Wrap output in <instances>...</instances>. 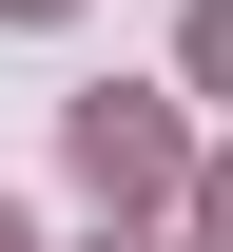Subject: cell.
Instances as JSON below:
<instances>
[{"instance_id":"cell-1","label":"cell","mask_w":233,"mask_h":252,"mask_svg":"<svg viewBox=\"0 0 233 252\" xmlns=\"http://www.w3.org/2000/svg\"><path fill=\"white\" fill-rule=\"evenodd\" d=\"M59 156H78V194H98V214L195 194V156H175V117H156V97H78V117H59Z\"/></svg>"},{"instance_id":"cell-2","label":"cell","mask_w":233,"mask_h":252,"mask_svg":"<svg viewBox=\"0 0 233 252\" xmlns=\"http://www.w3.org/2000/svg\"><path fill=\"white\" fill-rule=\"evenodd\" d=\"M195 97H233V0H195Z\"/></svg>"},{"instance_id":"cell-3","label":"cell","mask_w":233,"mask_h":252,"mask_svg":"<svg viewBox=\"0 0 233 252\" xmlns=\"http://www.w3.org/2000/svg\"><path fill=\"white\" fill-rule=\"evenodd\" d=\"M195 252H233V156H214V175H195Z\"/></svg>"},{"instance_id":"cell-4","label":"cell","mask_w":233,"mask_h":252,"mask_svg":"<svg viewBox=\"0 0 233 252\" xmlns=\"http://www.w3.org/2000/svg\"><path fill=\"white\" fill-rule=\"evenodd\" d=\"M0 20H78V0H0Z\"/></svg>"},{"instance_id":"cell-5","label":"cell","mask_w":233,"mask_h":252,"mask_svg":"<svg viewBox=\"0 0 233 252\" xmlns=\"http://www.w3.org/2000/svg\"><path fill=\"white\" fill-rule=\"evenodd\" d=\"M0 252H39V233H20V194H0Z\"/></svg>"}]
</instances>
